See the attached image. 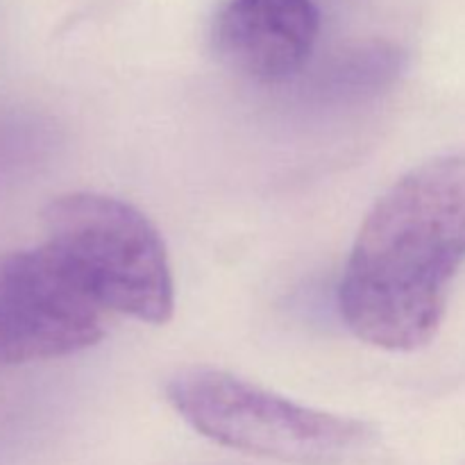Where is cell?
<instances>
[{
  "instance_id": "5",
  "label": "cell",
  "mask_w": 465,
  "mask_h": 465,
  "mask_svg": "<svg viewBox=\"0 0 465 465\" xmlns=\"http://www.w3.org/2000/svg\"><path fill=\"white\" fill-rule=\"evenodd\" d=\"M318 32L313 0H225L213 21V50L250 80L280 82L304 66Z\"/></svg>"
},
{
  "instance_id": "3",
  "label": "cell",
  "mask_w": 465,
  "mask_h": 465,
  "mask_svg": "<svg viewBox=\"0 0 465 465\" xmlns=\"http://www.w3.org/2000/svg\"><path fill=\"white\" fill-rule=\"evenodd\" d=\"M45 243L104 309L163 325L175 284L157 227L136 207L100 193H68L44 212Z\"/></svg>"
},
{
  "instance_id": "4",
  "label": "cell",
  "mask_w": 465,
  "mask_h": 465,
  "mask_svg": "<svg viewBox=\"0 0 465 465\" xmlns=\"http://www.w3.org/2000/svg\"><path fill=\"white\" fill-rule=\"evenodd\" d=\"M103 313L48 243L0 254V366L91 348L104 334Z\"/></svg>"
},
{
  "instance_id": "2",
  "label": "cell",
  "mask_w": 465,
  "mask_h": 465,
  "mask_svg": "<svg viewBox=\"0 0 465 465\" xmlns=\"http://www.w3.org/2000/svg\"><path fill=\"white\" fill-rule=\"evenodd\" d=\"M166 398L204 439L272 461L343 465L375 440L366 422L302 407L213 368L177 372Z\"/></svg>"
},
{
  "instance_id": "1",
  "label": "cell",
  "mask_w": 465,
  "mask_h": 465,
  "mask_svg": "<svg viewBox=\"0 0 465 465\" xmlns=\"http://www.w3.org/2000/svg\"><path fill=\"white\" fill-rule=\"evenodd\" d=\"M463 262L465 157L434 159L400 177L363 221L339 286L341 316L375 348H422Z\"/></svg>"
}]
</instances>
